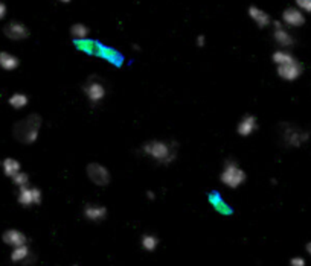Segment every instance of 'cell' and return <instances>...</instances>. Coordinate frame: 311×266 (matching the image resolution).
<instances>
[{
	"label": "cell",
	"instance_id": "6da1fadb",
	"mask_svg": "<svg viewBox=\"0 0 311 266\" xmlns=\"http://www.w3.org/2000/svg\"><path fill=\"white\" fill-rule=\"evenodd\" d=\"M144 155L160 164H171L177 157V143L166 140H151L142 146Z\"/></svg>",
	"mask_w": 311,
	"mask_h": 266
},
{
	"label": "cell",
	"instance_id": "7a4b0ae2",
	"mask_svg": "<svg viewBox=\"0 0 311 266\" xmlns=\"http://www.w3.org/2000/svg\"><path fill=\"white\" fill-rule=\"evenodd\" d=\"M41 128V117L38 114H29L26 119L14 125L12 134L23 145H32L37 142Z\"/></svg>",
	"mask_w": 311,
	"mask_h": 266
},
{
	"label": "cell",
	"instance_id": "3957f363",
	"mask_svg": "<svg viewBox=\"0 0 311 266\" xmlns=\"http://www.w3.org/2000/svg\"><path fill=\"white\" fill-rule=\"evenodd\" d=\"M246 178H247L246 172L240 168V164L235 160H228L220 174V181L229 189H238L246 183Z\"/></svg>",
	"mask_w": 311,
	"mask_h": 266
},
{
	"label": "cell",
	"instance_id": "277c9868",
	"mask_svg": "<svg viewBox=\"0 0 311 266\" xmlns=\"http://www.w3.org/2000/svg\"><path fill=\"white\" fill-rule=\"evenodd\" d=\"M281 140L286 146L299 148L310 140V132L293 125V123H282L281 125Z\"/></svg>",
	"mask_w": 311,
	"mask_h": 266
},
{
	"label": "cell",
	"instance_id": "5b68a950",
	"mask_svg": "<svg viewBox=\"0 0 311 266\" xmlns=\"http://www.w3.org/2000/svg\"><path fill=\"white\" fill-rule=\"evenodd\" d=\"M82 91L86 94V97L89 99L90 104L96 105L101 101H104L105 94H107V88L105 84L102 82V79H99L98 76H92L87 79V82L82 87Z\"/></svg>",
	"mask_w": 311,
	"mask_h": 266
},
{
	"label": "cell",
	"instance_id": "8992f818",
	"mask_svg": "<svg viewBox=\"0 0 311 266\" xmlns=\"http://www.w3.org/2000/svg\"><path fill=\"white\" fill-rule=\"evenodd\" d=\"M87 177L90 178V181L96 186H107L111 180L110 172L105 166L99 164V163H90L87 164Z\"/></svg>",
	"mask_w": 311,
	"mask_h": 266
},
{
	"label": "cell",
	"instance_id": "52a82bcc",
	"mask_svg": "<svg viewBox=\"0 0 311 266\" xmlns=\"http://www.w3.org/2000/svg\"><path fill=\"white\" fill-rule=\"evenodd\" d=\"M302 73H304V65L298 59L287 62V64H282V65H278V76L284 81H289V82L296 81Z\"/></svg>",
	"mask_w": 311,
	"mask_h": 266
},
{
	"label": "cell",
	"instance_id": "ba28073f",
	"mask_svg": "<svg viewBox=\"0 0 311 266\" xmlns=\"http://www.w3.org/2000/svg\"><path fill=\"white\" fill-rule=\"evenodd\" d=\"M18 203L23 207H31V206H38L41 203V192L37 187H20L18 190Z\"/></svg>",
	"mask_w": 311,
	"mask_h": 266
},
{
	"label": "cell",
	"instance_id": "9c48e42d",
	"mask_svg": "<svg viewBox=\"0 0 311 266\" xmlns=\"http://www.w3.org/2000/svg\"><path fill=\"white\" fill-rule=\"evenodd\" d=\"M3 34L6 38H9L12 41H21V40H26L29 37V29L20 21H9L3 27Z\"/></svg>",
	"mask_w": 311,
	"mask_h": 266
},
{
	"label": "cell",
	"instance_id": "30bf717a",
	"mask_svg": "<svg viewBox=\"0 0 311 266\" xmlns=\"http://www.w3.org/2000/svg\"><path fill=\"white\" fill-rule=\"evenodd\" d=\"M282 23L290 27H301L305 24V15L299 8H287L282 12Z\"/></svg>",
	"mask_w": 311,
	"mask_h": 266
},
{
	"label": "cell",
	"instance_id": "8fae6325",
	"mask_svg": "<svg viewBox=\"0 0 311 266\" xmlns=\"http://www.w3.org/2000/svg\"><path fill=\"white\" fill-rule=\"evenodd\" d=\"M273 24H275V32H273L275 41H276L281 47H284V49L292 47V46L295 44V38H293V35L284 27V23H282V21H275Z\"/></svg>",
	"mask_w": 311,
	"mask_h": 266
},
{
	"label": "cell",
	"instance_id": "7c38bea8",
	"mask_svg": "<svg viewBox=\"0 0 311 266\" xmlns=\"http://www.w3.org/2000/svg\"><path fill=\"white\" fill-rule=\"evenodd\" d=\"M257 129H258V120H257V117L252 116V114H246V116L240 120V123H238V126H237V132H238L241 137H249V136L253 134Z\"/></svg>",
	"mask_w": 311,
	"mask_h": 266
},
{
	"label": "cell",
	"instance_id": "4fadbf2b",
	"mask_svg": "<svg viewBox=\"0 0 311 266\" xmlns=\"http://www.w3.org/2000/svg\"><path fill=\"white\" fill-rule=\"evenodd\" d=\"M2 239H3V242H5L6 245H9V247H12V248L21 247V245H26V244H27V238H26L21 231L14 230V228L6 230V231L3 233Z\"/></svg>",
	"mask_w": 311,
	"mask_h": 266
},
{
	"label": "cell",
	"instance_id": "5bb4252c",
	"mask_svg": "<svg viewBox=\"0 0 311 266\" xmlns=\"http://www.w3.org/2000/svg\"><path fill=\"white\" fill-rule=\"evenodd\" d=\"M84 216L89 221L99 222V221H102L107 216V209L99 206V204H87L84 207Z\"/></svg>",
	"mask_w": 311,
	"mask_h": 266
},
{
	"label": "cell",
	"instance_id": "9a60e30c",
	"mask_svg": "<svg viewBox=\"0 0 311 266\" xmlns=\"http://www.w3.org/2000/svg\"><path fill=\"white\" fill-rule=\"evenodd\" d=\"M249 17L253 20V23H257L260 27H267L270 23H272V18H270V15L266 12V11H263L261 8H258V6H250L249 8Z\"/></svg>",
	"mask_w": 311,
	"mask_h": 266
},
{
	"label": "cell",
	"instance_id": "2e32d148",
	"mask_svg": "<svg viewBox=\"0 0 311 266\" xmlns=\"http://www.w3.org/2000/svg\"><path fill=\"white\" fill-rule=\"evenodd\" d=\"M20 61L15 55L9 52H0V67L6 72H12L18 67Z\"/></svg>",
	"mask_w": 311,
	"mask_h": 266
},
{
	"label": "cell",
	"instance_id": "e0dca14e",
	"mask_svg": "<svg viewBox=\"0 0 311 266\" xmlns=\"http://www.w3.org/2000/svg\"><path fill=\"white\" fill-rule=\"evenodd\" d=\"M31 259V250L27 245H21V247H15L12 248L11 253V260L14 263H26Z\"/></svg>",
	"mask_w": 311,
	"mask_h": 266
},
{
	"label": "cell",
	"instance_id": "ac0fdd59",
	"mask_svg": "<svg viewBox=\"0 0 311 266\" xmlns=\"http://www.w3.org/2000/svg\"><path fill=\"white\" fill-rule=\"evenodd\" d=\"M75 44H76V47H78L79 50H82V52H86V53H89V55H99L101 47H102V46H99L98 43H95V41H92V40H89V38L75 41Z\"/></svg>",
	"mask_w": 311,
	"mask_h": 266
},
{
	"label": "cell",
	"instance_id": "d6986e66",
	"mask_svg": "<svg viewBox=\"0 0 311 266\" xmlns=\"http://www.w3.org/2000/svg\"><path fill=\"white\" fill-rule=\"evenodd\" d=\"M2 169H3V174L9 178H12L14 175H17L20 171H21V164L20 161H17L15 158H5L2 161Z\"/></svg>",
	"mask_w": 311,
	"mask_h": 266
},
{
	"label": "cell",
	"instance_id": "ffe728a7",
	"mask_svg": "<svg viewBox=\"0 0 311 266\" xmlns=\"http://www.w3.org/2000/svg\"><path fill=\"white\" fill-rule=\"evenodd\" d=\"M70 35H72V38H73L75 41L86 40V38H89V35H90V29H89L86 24H82V23H75V24H72V27H70Z\"/></svg>",
	"mask_w": 311,
	"mask_h": 266
},
{
	"label": "cell",
	"instance_id": "44dd1931",
	"mask_svg": "<svg viewBox=\"0 0 311 266\" xmlns=\"http://www.w3.org/2000/svg\"><path fill=\"white\" fill-rule=\"evenodd\" d=\"M8 104L11 105V108L14 110H23L27 104H29V97L24 93H14L9 96Z\"/></svg>",
	"mask_w": 311,
	"mask_h": 266
},
{
	"label": "cell",
	"instance_id": "7402d4cb",
	"mask_svg": "<svg viewBox=\"0 0 311 266\" xmlns=\"http://www.w3.org/2000/svg\"><path fill=\"white\" fill-rule=\"evenodd\" d=\"M272 59H273V62H275L276 65H282V64H287V62L295 61L296 58H295L290 52H287V50L282 49V50H276V52L273 53Z\"/></svg>",
	"mask_w": 311,
	"mask_h": 266
},
{
	"label": "cell",
	"instance_id": "603a6c76",
	"mask_svg": "<svg viewBox=\"0 0 311 266\" xmlns=\"http://www.w3.org/2000/svg\"><path fill=\"white\" fill-rule=\"evenodd\" d=\"M140 244H142V248H144V250H147V251H154V250L157 248V245H159V239H157L154 235H145V236H142Z\"/></svg>",
	"mask_w": 311,
	"mask_h": 266
},
{
	"label": "cell",
	"instance_id": "cb8c5ba5",
	"mask_svg": "<svg viewBox=\"0 0 311 266\" xmlns=\"http://www.w3.org/2000/svg\"><path fill=\"white\" fill-rule=\"evenodd\" d=\"M99 56L108 59L110 62H115V64H119L121 62V55L118 52H115L113 49H105V47H101V52H99Z\"/></svg>",
	"mask_w": 311,
	"mask_h": 266
},
{
	"label": "cell",
	"instance_id": "d4e9b609",
	"mask_svg": "<svg viewBox=\"0 0 311 266\" xmlns=\"http://www.w3.org/2000/svg\"><path fill=\"white\" fill-rule=\"evenodd\" d=\"M211 201H212V204H214V207L220 212V213H224V215H228V213H231V209L224 204V201H221L220 200V196L218 195H212L211 196Z\"/></svg>",
	"mask_w": 311,
	"mask_h": 266
},
{
	"label": "cell",
	"instance_id": "484cf974",
	"mask_svg": "<svg viewBox=\"0 0 311 266\" xmlns=\"http://www.w3.org/2000/svg\"><path fill=\"white\" fill-rule=\"evenodd\" d=\"M12 183H14L15 186H18V189H20V187H24V186L29 184V177H27V174H24V172L20 171L17 175L12 177Z\"/></svg>",
	"mask_w": 311,
	"mask_h": 266
},
{
	"label": "cell",
	"instance_id": "4316f807",
	"mask_svg": "<svg viewBox=\"0 0 311 266\" xmlns=\"http://www.w3.org/2000/svg\"><path fill=\"white\" fill-rule=\"evenodd\" d=\"M296 6L302 11V12H308L311 14V0H295Z\"/></svg>",
	"mask_w": 311,
	"mask_h": 266
},
{
	"label": "cell",
	"instance_id": "83f0119b",
	"mask_svg": "<svg viewBox=\"0 0 311 266\" xmlns=\"http://www.w3.org/2000/svg\"><path fill=\"white\" fill-rule=\"evenodd\" d=\"M305 259L304 257H293L290 260V266H305Z\"/></svg>",
	"mask_w": 311,
	"mask_h": 266
},
{
	"label": "cell",
	"instance_id": "f1b7e54d",
	"mask_svg": "<svg viewBox=\"0 0 311 266\" xmlns=\"http://www.w3.org/2000/svg\"><path fill=\"white\" fill-rule=\"evenodd\" d=\"M5 15H6V6H5V3L0 2V20H2Z\"/></svg>",
	"mask_w": 311,
	"mask_h": 266
},
{
	"label": "cell",
	"instance_id": "f546056e",
	"mask_svg": "<svg viewBox=\"0 0 311 266\" xmlns=\"http://www.w3.org/2000/svg\"><path fill=\"white\" fill-rule=\"evenodd\" d=\"M205 43H206V38H205L203 35H200V37L197 38V46L203 47V46H205Z\"/></svg>",
	"mask_w": 311,
	"mask_h": 266
},
{
	"label": "cell",
	"instance_id": "4dcf8cb0",
	"mask_svg": "<svg viewBox=\"0 0 311 266\" xmlns=\"http://www.w3.org/2000/svg\"><path fill=\"white\" fill-rule=\"evenodd\" d=\"M305 250H307V253H308V254H310V256H311V242H308V244H307Z\"/></svg>",
	"mask_w": 311,
	"mask_h": 266
},
{
	"label": "cell",
	"instance_id": "1f68e13d",
	"mask_svg": "<svg viewBox=\"0 0 311 266\" xmlns=\"http://www.w3.org/2000/svg\"><path fill=\"white\" fill-rule=\"evenodd\" d=\"M147 195H148V198H150V200H154V198H156V196H154V193H153V192H148V193H147Z\"/></svg>",
	"mask_w": 311,
	"mask_h": 266
},
{
	"label": "cell",
	"instance_id": "d6a6232c",
	"mask_svg": "<svg viewBox=\"0 0 311 266\" xmlns=\"http://www.w3.org/2000/svg\"><path fill=\"white\" fill-rule=\"evenodd\" d=\"M58 2H61V3H69L70 0H58Z\"/></svg>",
	"mask_w": 311,
	"mask_h": 266
},
{
	"label": "cell",
	"instance_id": "836d02e7",
	"mask_svg": "<svg viewBox=\"0 0 311 266\" xmlns=\"http://www.w3.org/2000/svg\"><path fill=\"white\" fill-rule=\"evenodd\" d=\"M72 266H78V265H72Z\"/></svg>",
	"mask_w": 311,
	"mask_h": 266
}]
</instances>
